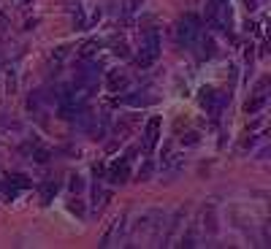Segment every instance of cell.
I'll use <instances>...</instances> for the list:
<instances>
[{
	"instance_id": "obj_3",
	"label": "cell",
	"mask_w": 271,
	"mask_h": 249,
	"mask_svg": "<svg viewBox=\"0 0 271 249\" xmlns=\"http://www.w3.org/2000/svg\"><path fill=\"white\" fill-rule=\"evenodd\" d=\"M98 73H100V63H95V60H84V63L76 68V87H87V84H92V81L98 79Z\"/></svg>"
},
{
	"instance_id": "obj_18",
	"label": "cell",
	"mask_w": 271,
	"mask_h": 249,
	"mask_svg": "<svg viewBox=\"0 0 271 249\" xmlns=\"http://www.w3.org/2000/svg\"><path fill=\"white\" fill-rule=\"evenodd\" d=\"M84 187V181H82V176H71V190L73 192H79Z\"/></svg>"
},
{
	"instance_id": "obj_15",
	"label": "cell",
	"mask_w": 271,
	"mask_h": 249,
	"mask_svg": "<svg viewBox=\"0 0 271 249\" xmlns=\"http://www.w3.org/2000/svg\"><path fill=\"white\" fill-rule=\"evenodd\" d=\"M201 46H203V54H206V57H212V54H214V41L212 38H203V41H201Z\"/></svg>"
},
{
	"instance_id": "obj_13",
	"label": "cell",
	"mask_w": 271,
	"mask_h": 249,
	"mask_svg": "<svg viewBox=\"0 0 271 249\" xmlns=\"http://www.w3.org/2000/svg\"><path fill=\"white\" fill-rule=\"evenodd\" d=\"M152 168H155V165H152V160H147V162H144L141 168H138V181H147L149 176H152Z\"/></svg>"
},
{
	"instance_id": "obj_17",
	"label": "cell",
	"mask_w": 271,
	"mask_h": 249,
	"mask_svg": "<svg viewBox=\"0 0 271 249\" xmlns=\"http://www.w3.org/2000/svg\"><path fill=\"white\" fill-rule=\"evenodd\" d=\"M68 209L73 211V214H79V217H84V206H82V201H71V206Z\"/></svg>"
},
{
	"instance_id": "obj_10",
	"label": "cell",
	"mask_w": 271,
	"mask_h": 249,
	"mask_svg": "<svg viewBox=\"0 0 271 249\" xmlns=\"http://www.w3.org/2000/svg\"><path fill=\"white\" fill-rule=\"evenodd\" d=\"M8 179H11V184L17 187V190H27V187L33 184V181H30L24 174H14V176H8Z\"/></svg>"
},
{
	"instance_id": "obj_20",
	"label": "cell",
	"mask_w": 271,
	"mask_h": 249,
	"mask_svg": "<svg viewBox=\"0 0 271 249\" xmlns=\"http://www.w3.org/2000/svg\"><path fill=\"white\" fill-rule=\"evenodd\" d=\"M114 54H119V57H128V46H125V44H117V46H114Z\"/></svg>"
},
{
	"instance_id": "obj_23",
	"label": "cell",
	"mask_w": 271,
	"mask_h": 249,
	"mask_svg": "<svg viewBox=\"0 0 271 249\" xmlns=\"http://www.w3.org/2000/svg\"><path fill=\"white\" fill-rule=\"evenodd\" d=\"M0 187H3V184H0Z\"/></svg>"
},
{
	"instance_id": "obj_11",
	"label": "cell",
	"mask_w": 271,
	"mask_h": 249,
	"mask_svg": "<svg viewBox=\"0 0 271 249\" xmlns=\"http://www.w3.org/2000/svg\"><path fill=\"white\" fill-rule=\"evenodd\" d=\"M263 103H266V95L260 92L258 98H252L247 106H244V109H247V114H255V111H260V109H263Z\"/></svg>"
},
{
	"instance_id": "obj_2",
	"label": "cell",
	"mask_w": 271,
	"mask_h": 249,
	"mask_svg": "<svg viewBox=\"0 0 271 249\" xmlns=\"http://www.w3.org/2000/svg\"><path fill=\"white\" fill-rule=\"evenodd\" d=\"M158 57H160V35H158V30H149L147 38H144L141 54H138V65H141V68H149Z\"/></svg>"
},
{
	"instance_id": "obj_1",
	"label": "cell",
	"mask_w": 271,
	"mask_h": 249,
	"mask_svg": "<svg viewBox=\"0 0 271 249\" xmlns=\"http://www.w3.org/2000/svg\"><path fill=\"white\" fill-rule=\"evenodd\" d=\"M201 35V19L195 17V14H184L182 19H179V24H177V38H179V44H195V38Z\"/></svg>"
},
{
	"instance_id": "obj_19",
	"label": "cell",
	"mask_w": 271,
	"mask_h": 249,
	"mask_svg": "<svg viewBox=\"0 0 271 249\" xmlns=\"http://www.w3.org/2000/svg\"><path fill=\"white\" fill-rule=\"evenodd\" d=\"M182 144L195 146V144H198V133H187V138H182Z\"/></svg>"
},
{
	"instance_id": "obj_9",
	"label": "cell",
	"mask_w": 271,
	"mask_h": 249,
	"mask_svg": "<svg viewBox=\"0 0 271 249\" xmlns=\"http://www.w3.org/2000/svg\"><path fill=\"white\" fill-rule=\"evenodd\" d=\"M73 27H76V30H87L90 27L87 17H84V11H82V6H76V11H73Z\"/></svg>"
},
{
	"instance_id": "obj_12",
	"label": "cell",
	"mask_w": 271,
	"mask_h": 249,
	"mask_svg": "<svg viewBox=\"0 0 271 249\" xmlns=\"http://www.w3.org/2000/svg\"><path fill=\"white\" fill-rule=\"evenodd\" d=\"M125 103H128V106H149V103H155V100L152 98H141V95H128Z\"/></svg>"
},
{
	"instance_id": "obj_5",
	"label": "cell",
	"mask_w": 271,
	"mask_h": 249,
	"mask_svg": "<svg viewBox=\"0 0 271 249\" xmlns=\"http://www.w3.org/2000/svg\"><path fill=\"white\" fill-rule=\"evenodd\" d=\"M128 84H130V79L122 73V70H109V73H106L109 92H125V90H128Z\"/></svg>"
},
{
	"instance_id": "obj_6",
	"label": "cell",
	"mask_w": 271,
	"mask_h": 249,
	"mask_svg": "<svg viewBox=\"0 0 271 249\" xmlns=\"http://www.w3.org/2000/svg\"><path fill=\"white\" fill-rule=\"evenodd\" d=\"M128 176H130V162L122 157L119 162H114V165H112V171H109V181H112V184H125Z\"/></svg>"
},
{
	"instance_id": "obj_21",
	"label": "cell",
	"mask_w": 271,
	"mask_h": 249,
	"mask_svg": "<svg viewBox=\"0 0 271 249\" xmlns=\"http://www.w3.org/2000/svg\"><path fill=\"white\" fill-rule=\"evenodd\" d=\"M138 3H144V0H130V3H128V11H136V8H138Z\"/></svg>"
},
{
	"instance_id": "obj_8",
	"label": "cell",
	"mask_w": 271,
	"mask_h": 249,
	"mask_svg": "<svg viewBox=\"0 0 271 249\" xmlns=\"http://www.w3.org/2000/svg\"><path fill=\"white\" fill-rule=\"evenodd\" d=\"M98 49H100L98 41H87V44H82V49H79V57H82V60H92L95 54H98Z\"/></svg>"
},
{
	"instance_id": "obj_4",
	"label": "cell",
	"mask_w": 271,
	"mask_h": 249,
	"mask_svg": "<svg viewBox=\"0 0 271 249\" xmlns=\"http://www.w3.org/2000/svg\"><path fill=\"white\" fill-rule=\"evenodd\" d=\"M158 138H160V119L152 116V119L147 122V128H144V149L152 152L155 144H158Z\"/></svg>"
},
{
	"instance_id": "obj_16",
	"label": "cell",
	"mask_w": 271,
	"mask_h": 249,
	"mask_svg": "<svg viewBox=\"0 0 271 249\" xmlns=\"http://www.w3.org/2000/svg\"><path fill=\"white\" fill-rule=\"evenodd\" d=\"M33 160L36 162H49V152L46 149H36L33 152Z\"/></svg>"
},
{
	"instance_id": "obj_7",
	"label": "cell",
	"mask_w": 271,
	"mask_h": 249,
	"mask_svg": "<svg viewBox=\"0 0 271 249\" xmlns=\"http://www.w3.org/2000/svg\"><path fill=\"white\" fill-rule=\"evenodd\" d=\"M122 225H125V217L119 214L117 220L112 222V225H109V230L103 233V238H100V247H112V241H114V236H117L119 230H122Z\"/></svg>"
},
{
	"instance_id": "obj_22",
	"label": "cell",
	"mask_w": 271,
	"mask_h": 249,
	"mask_svg": "<svg viewBox=\"0 0 271 249\" xmlns=\"http://www.w3.org/2000/svg\"><path fill=\"white\" fill-rule=\"evenodd\" d=\"M6 27V14H0V30Z\"/></svg>"
},
{
	"instance_id": "obj_14",
	"label": "cell",
	"mask_w": 271,
	"mask_h": 249,
	"mask_svg": "<svg viewBox=\"0 0 271 249\" xmlns=\"http://www.w3.org/2000/svg\"><path fill=\"white\" fill-rule=\"evenodd\" d=\"M57 192V184L54 181H49V184H44V190H41V198H44V203H49L52 201V195Z\"/></svg>"
}]
</instances>
